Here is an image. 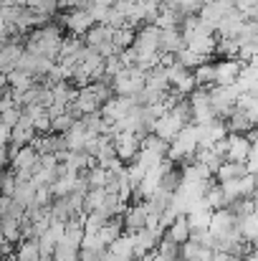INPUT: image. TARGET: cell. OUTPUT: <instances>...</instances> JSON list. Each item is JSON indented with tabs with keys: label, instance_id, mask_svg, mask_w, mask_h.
Wrapping results in <instances>:
<instances>
[{
	"label": "cell",
	"instance_id": "6da1fadb",
	"mask_svg": "<svg viewBox=\"0 0 258 261\" xmlns=\"http://www.w3.org/2000/svg\"><path fill=\"white\" fill-rule=\"evenodd\" d=\"M61 43H64V31L61 25H41L36 31H31L28 41H25V51L36 54V56H46V59H59V51H61Z\"/></svg>",
	"mask_w": 258,
	"mask_h": 261
},
{
	"label": "cell",
	"instance_id": "7a4b0ae2",
	"mask_svg": "<svg viewBox=\"0 0 258 261\" xmlns=\"http://www.w3.org/2000/svg\"><path fill=\"white\" fill-rule=\"evenodd\" d=\"M200 150V135H197V124H185L180 129V135L170 142V150H167V158L172 163L177 160H190L195 158V152Z\"/></svg>",
	"mask_w": 258,
	"mask_h": 261
},
{
	"label": "cell",
	"instance_id": "3957f363",
	"mask_svg": "<svg viewBox=\"0 0 258 261\" xmlns=\"http://www.w3.org/2000/svg\"><path fill=\"white\" fill-rule=\"evenodd\" d=\"M147 84V71H142L139 66H124L114 79H111V91L119 96H137Z\"/></svg>",
	"mask_w": 258,
	"mask_h": 261
},
{
	"label": "cell",
	"instance_id": "277c9868",
	"mask_svg": "<svg viewBox=\"0 0 258 261\" xmlns=\"http://www.w3.org/2000/svg\"><path fill=\"white\" fill-rule=\"evenodd\" d=\"M187 104H190V119L192 124H205L210 119H215V109H213V101H210V89L197 87L190 96H187Z\"/></svg>",
	"mask_w": 258,
	"mask_h": 261
},
{
	"label": "cell",
	"instance_id": "5b68a950",
	"mask_svg": "<svg viewBox=\"0 0 258 261\" xmlns=\"http://www.w3.org/2000/svg\"><path fill=\"white\" fill-rule=\"evenodd\" d=\"M220 188H223L225 203L231 205V203L238 200V198H251V195H253V190L258 188V175L246 173V175H241V177H233V180L220 182Z\"/></svg>",
	"mask_w": 258,
	"mask_h": 261
},
{
	"label": "cell",
	"instance_id": "8992f818",
	"mask_svg": "<svg viewBox=\"0 0 258 261\" xmlns=\"http://www.w3.org/2000/svg\"><path fill=\"white\" fill-rule=\"evenodd\" d=\"M111 142H114V152H117V158L122 163H132L139 155V150H142V137L137 132H129V129L114 132Z\"/></svg>",
	"mask_w": 258,
	"mask_h": 261
},
{
	"label": "cell",
	"instance_id": "52a82bcc",
	"mask_svg": "<svg viewBox=\"0 0 258 261\" xmlns=\"http://www.w3.org/2000/svg\"><path fill=\"white\" fill-rule=\"evenodd\" d=\"M94 23H96V20H94V15H91V10H89L86 5L84 8H69V13L61 15V25H64L71 36H79V38H84Z\"/></svg>",
	"mask_w": 258,
	"mask_h": 261
},
{
	"label": "cell",
	"instance_id": "ba28073f",
	"mask_svg": "<svg viewBox=\"0 0 258 261\" xmlns=\"http://www.w3.org/2000/svg\"><path fill=\"white\" fill-rule=\"evenodd\" d=\"M134 104H137V99H134V96H119V94H117V96H109V99L101 104V109H99V112H101V117H104V119L109 122V127H111V124L122 122V119L132 112V107H134Z\"/></svg>",
	"mask_w": 258,
	"mask_h": 261
},
{
	"label": "cell",
	"instance_id": "9c48e42d",
	"mask_svg": "<svg viewBox=\"0 0 258 261\" xmlns=\"http://www.w3.org/2000/svg\"><path fill=\"white\" fill-rule=\"evenodd\" d=\"M238 228V218H236V213L231 211V208H218V211H213V218H210V233H213V239H225V236H231L233 231Z\"/></svg>",
	"mask_w": 258,
	"mask_h": 261
},
{
	"label": "cell",
	"instance_id": "30bf717a",
	"mask_svg": "<svg viewBox=\"0 0 258 261\" xmlns=\"http://www.w3.org/2000/svg\"><path fill=\"white\" fill-rule=\"evenodd\" d=\"M147 216H150V203L147 200H137L132 205L124 208L122 213V223H124V231H139V228H147Z\"/></svg>",
	"mask_w": 258,
	"mask_h": 261
},
{
	"label": "cell",
	"instance_id": "8fae6325",
	"mask_svg": "<svg viewBox=\"0 0 258 261\" xmlns=\"http://www.w3.org/2000/svg\"><path fill=\"white\" fill-rule=\"evenodd\" d=\"M236 99H238V89L236 87H215L210 89V101H213V109L218 117H228L236 107Z\"/></svg>",
	"mask_w": 258,
	"mask_h": 261
},
{
	"label": "cell",
	"instance_id": "7c38bea8",
	"mask_svg": "<svg viewBox=\"0 0 258 261\" xmlns=\"http://www.w3.org/2000/svg\"><path fill=\"white\" fill-rule=\"evenodd\" d=\"M231 10H236V3H233V0H208V3L200 8L197 15L215 31V25H218Z\"/></svg>",
	"mask_w": 258,
	"mask_h": 261
},
{
	"label": "cell",
	"instance_id": "4fadbf2b",
	"mask_svg": "<svg viewBox=\"0 0 258 261\" xmlns=\"http://www.w3.org/2000/svg\"><path fill=\"white\" fill-rule=\"evenodd\" d=\"M243 71V61L241 59H220L215 64V84L218 87H233L238 82Z\"/></svg>",
	"mask_w": 258,
	"mask_h": 261
},
{
	"label": "cell",
	"instance_id": "5bb4252c",
	"mask_svg": "<svg viewBox=\"0 0 258 261\" xmlns=\"http://www.w3.org/2000/svg\"><path fill=\"white\" fill-rule=\"evenodd\" d=\"M197 135H200V147H213L218 145L220 140H225L228 135V127H225V119L215 117L205 124H197Z\"/></svg>",
	"mask_w": 258,
	"mask_h": 261
},
{
	"label": "cell",
	"instance_id": "9a60e30c",
	"mask_svg": "<svg viewBox=\"0 0 258 261\" xmlns=\"http://www.w3.org/2000/svg\"><path fill=\"white\" fill-rule=\"evenodd\" d=\"M160 236L157 231H150V228H139V231H132V246H134V259H142L147 254H152L160 244Z\"/></svg>",
	"mask_w": 258,
	"mask_h": 261
},
{
	"label": "cell",
	"instance_id": "2e32d148",
	"mask_svg": "<svg viewBox=\"0 0 258 261\" xmlns=\"http://www.w3.org/2000/svg\"><path fill=\"white\" fill-rule=\"evenodd\" d=\"M111 38H114V28L109 23H94L84 36V43L89 48H101L104 43H111Z\"/></svg>",
	"mask_w": 258,
	"mask_h": 261
},
{
	"label": "cell",
	"instance_id": "e0dca14e",
	"mask_svg": "<svg viewBox=\"0 0 258 261\" xmlns=\"http://www.w3.org/2000/svg\"><path fill=\"white\" fill-rule=\"evenodd\" d=\"M182 46H185V38H182L180 25L160 28V51L162 54H177Z\"/></svg>",
	"mask_w": 258,
	"mask_h": 261
},
{
	"label": "cell",
	"instance_id": "ac0fdd59",
	"mask_svg": "<svg viewBox=\"0 0 258 261\" xmlns=\"http://www.w3.org/2000/svg\"><path fill=\"white\" fill-rule=\"evenodd\" d=\"M190 231H192V228H190L187 216H177L170 226L165 228V239H170V241H175L177 246H182V244L190 239Z\"/></svg>",
	"mask_w": 258,
	"mask_h": 261
},
{
	"label": "cell",
	"instance_id": "d6986e66",
	"mask_svg": "<svg viewBox=\"0 0 258 261\" xmlns=\"http://www.w3.org/2000/svg\"><path fill=\"white\" fill-rule=\"evenodd\" d=\"M180 256L185 261H210L213 249H210V246H203V244H197V241H192V239H187V241L180 246Z\"/></svg>",
	"mask_w": 258,
	"mask_h": 261
},
{
	"label": "cell",
	"instance_id": "ffe728a7",
	"mask_svg": "<svg viewBox=\"0 0 258 261\" xmlns=\"http://www.w3.org/2000/svg\"><path fill=\"white\" fill-rule=\"evenodd\" d=\"M5 79H8V89H13V91H28V89L36 84V76L33 74H28V71H23V69H10L8 74H5Z\"/></svg>",
	"mask_w": 258,
	"mask_h": 261
},
{
	"label": "cell",
	"instance_id": "44dd1931",
	"mask_svg": "<svg viewBox=\"0 0 258 261\" xmlns=\"http://www.w3.org/2000/svg\"><path fill=\"white\" fill-rule=\"evenodd\" d=\"M225 127H228V132H238V135H251L253 132V122L243 114V112H238L236 107H233V112L225 117Z\"/></svg>",
	"mask_w": 258,
	"mask_h": 261
},
{
	"label": "cell",
	"instance_id": "7402d4cb",
	"mask_svg": "<svg viewBox=\"0 0 258 261\" xmlns=\"http://www.w3.org/2000/svg\"><path fill=\"white\" fill-rule=\"evenodd\" d=\"M15 261H38L41 259V246L38 239H20L18 249H15Z\"/></svg>",
	"mask_w": 258,
	"mask_h": 261
},
{
	"label": "cell",
	"instance_id": "603a6c76",
	"mask_svg": "<svg viewBox=\"0 0 258 261\" xmlns=\"http://www.w3.org/2000/svg\"><path fill=\"white\" fill-rule=\"evenodd\" d=\"M236 109L243 112L253 124H258V96L256 94H251V91L238 94V99H236Z\"/></svg>",
	"mask_w": 258,
	"mask_h": 261
},
{
	"label": "cell",
	"instance_id": "cb8c5ba5",
	"mask_svg": "<svg viewBox=\"0 0 258 261\" xmlns=\"http://www.w3.org/2000/svg\"><path fill=\"white\" fill-rule=\"evenodd\" d=\"M36 190H38V185H36L33 180L18 182V188H15V193H13V200H15L20 208H28V205L36 203Z\"/></svg>",
	"mask_w": 258,
	"mask_h": 261
},
{
	"label": "cell",
	"instance_id": "d4e9b609",
	"mask_svg": "<svg viewBox=\"0 0 258 261\" xmlns=\"http://www.w3.org/2000/svg\"><path fill=\"white\" fill-rule=\"evenodd\" d=\"M0 228H3L5 241H10V244H18V241L23 239V223H20V218H15V216H3Z\"/></svg>",
	"mask_w": 258,
	"mask_h": 261
},
{
	"label": "cell",
	"instance_id": "484cf974",
	"mask_svg": "<svg viewBox=\"0 0 258 261\" xmlns=\"http://www.w3.org/2000/svg\"><path fill=\"white\" fill-rule=\"evenodd\" d=\"M248 173V168L243 163H231V160H223L220 168L215 170V180L218 182H225V180H233V177H241V175Z\"/></svg>",
	"mask_w": 258,
	"mask_h": 261
},
{
	"label": "cell",
	"instance_id": "4316f807",
	"mask_svg": "<svg viewBox=\"0 0 258 261\" xmlns=\"http://www.w3.org/2000/svg\"><path fill=\"white\" fill-rule=\"evenodd\" d=\"M119 233H124V223H122V218H109V221L96 231V236L101 239V244H104V246H109Z\"/></svg>",
	"mask_w": 258,
	"mask_h": 261
},
{
	"label": "cell",
	"instance_id": "83f0119b",
	"mask_svg": "<svg viewBox=\"0 0 258 261\" xmlns=\"http://www.w3.org/2000/svg\"><path fill=\"white\" fill-rule=\"evenodd\" d=\"M195 160L197 163H203L210 173L215 175V170L220 168V163H223V155L215 150V147H200L197 152H195Z\"/></svg>",
	"mask_w": 258,
	"mask_h": 261
},
{
	"label": "cell",
	"instance_id": "f1b7e54d",
	"mask_svg": "<svg viewBox=\"0 0 258 261\" xmlns=\"http://www.w3.org/2000/svg\"><path fill=\"white\" fill-rule=\"evenodd\" d=\"M175 59H177V61H180V64L185 66V69H190V71H192V69H197L200 64H205V61H210V59H205V56H200L197 51H192V48H187V46H182V48H180V51L175 54Z\"/></svg>",
	"mask_w": 258,
	"mask_h": 261
},
{
	"label": "cell",
	"instance_id": "f546056e",
	"mask_svg": "<svg viewBox=\"0 0 258 261\" xmlns=\"http://www.w3.org/2000/svg\"><path fill=\"white\" fill-rule=\"evenodd\" d=\"M203 198H205V203H208L213 211H218V208H228L220 182H208V188H205V195H203Z\"/></svg>",
	"mask_w": 258,
	"mask_h": 261
},
{
	"label": "cell",
	"instance_id": "4dcf8cb0",
	"mask_svg": "<svg viewBox=\"0 0 258 261\" xmlns=\"http://www.w3.org/2000/svg\"><path fill=\"white\" fill-rule=\"evenodd\" d=\"M25 8H31L36 15H41V18H46V20H48L51 15H56V13H59V8H61V5H59V0H28V3H25Z\"/></svg>",
	"mask_w": 258,
	"mask_h": 261
},
{
	"label": "cell",
	"instance_id": "1f68e13d",
	"mask_svg": "<svg viewBox=\"0 0 258 261\" xmlns=\"http://www.w3.org/2000/svg\"><path fill=\"white\" fill-rule=\"evenodd\" d=\"M106 200V188H89L84 195V213H91V211H99Z\"/></svg>",
	"mask_w": 258,
	"mask_h": 261
},
{
	"label": "cell",
	"instance_id": "d6a6232c",
	"mask_svg": "<svg viewBox=\"0 0 258 261\" xmlns=\"http://www.w3.org/2000/svg\"><path fill=\"white\" fill-rule=\"evenodd\" d=\"M192 74H195L197 87H215V64L205 61V64H200L197 69H192Z\"/></svg>",
	"mask_w": 258,
	"mask_h": 261
},
{
	"label": "cell",
	"instance_id": "836d02e7",
	"mask_svg": "<svg viewBox=\"0 0 258 261\" xmlns=\"http://www.w3.org/2000/svg\"><path fill=\"white\" fill-rule=\"evenodd\" d=\"M172 91H177L180 96H190L195 89H197V82H195V74L192 71H185L182 76H177L175 82H172Z\"/></svg>",
	"mask_w": 258,
	"mask_h": 261
},
{
	"label": "cell",
	"instance_id": "e575fe53",
	"mask_svg": "<svg viewBox=\"0 0 258 261\" xmlns=\"http://www.w3.org/2000/svg\"><path fill=\"white\" fill-rule=\"evenodd\" d=\"M134 33H137L134 25L127 23V25H122V28H114V38H111V41H114V46H117L119 51H124V48H129V46L134 43Z\"/></svg>",
	"mask_w": 258,
	"mask_h": 261
},
{
	"label": "cell",
	"instance_id": "d590c367",
	"mask_svg": "<svg viewBox=\"0 0 258 261\" xmlns=\"http://www.w3.org/2000/svg\"><path fill=\"white\" fill-rule=\"evenodd\" d=\"M76 119H79V117H74V114H71V109H69V112H64V114H56V117H51V132L64 135V132H69V127H71Z\"/></svg>",
	"mask_w": 258,
	"mask_h": 261
},
{
	"label": "cell",
	"instance_id": "8d00e7d4",
	"mask_svg": "<svg viewBox=\"0 0 258 261\" xmlns=\"http://www.w3.org/2000/svg\"><path fill=\"white\" fill-rule=\"evenodd\" d=\"M15 188H18V180H15V173H13V170H10V173H0V193H3V195H10V198H13Z\"/></svg>",
	"mask_w": 258,
	"mask_h": 261
},
{
	"label": "cell",
	"instance_id": "74e56055",
	"mask_svg": "<svg viewBox=\"0 0 258 261\" xmlns=\"http://www.w3.org/2000/svg\"><path fill=\"white\" fill-rule=\"evenodd\" d=\"M236 10L243 13L246 18H258V0H233Z\"/></svg>",
	"mask_w": 258,
	"mask_h": 261
},
{
	"label": "cell",
	"instance_id": "f35d334b",
	"mask_svg": "<svg viewBox=\"0 0 258 261\" xmlns=\"http://www.w3.org/2000/svg\"><path fill=\"white\" fill-rule=\"evenodd\" d=\"M246 168H248V173L258 175V140H253V145H251V155L246 160Z\"/></svg>",
	"mask_w": 258,
	"mask_h": 261
},
{
	"label": "cell",
	"instance_id": "ab89813d",
	"mask_svg": "<svg viewBox=\"0 0 258 261\" xmlns=\"http://www.w3.org/2000/svg\"><path fill=\"white\" fill-rule=\"evenodd\" d=\"M10 205H13V198H10V195H3V193H0V216H8Z\"/></svg>",
	"mask_w": 258,
	"mask_h": 261
},
{
	"label": "cell",
	"instance_id": "60d3db41",
	"mask_svg": "<svg viewBox=\"0 0 258 261\" xmlns=\"http://www.w3.org/2000/svg\"><path fill=\"white\" fill-rule=\"evenodd\" d=\"M10 163V152H8V145H0V170Z\"/></svg>",
	"mask_w": 258,
	"mask_h": 261
}]
</instances>
